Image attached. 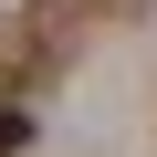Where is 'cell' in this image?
Wrapping results in <instances>:
<instances>
[{
    "mask_svg": "<svg viewBox=\"0 0 157 157\" xmlns=\"http://www.w3.org/2000/svg\"><path fill=\"white\" fill-rule=\"evenodd\" d=\"M21 147H32V115H21V105H0V157H21Z\"/></svg>",
    "mask_w": 157,
    "mask_h": 157,
    "instance_id": "1",
    "label": "cell"
}]
</instances>
